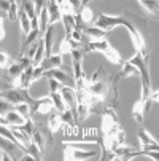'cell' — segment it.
I'll use <instances>...</instances> for the list:
<instances>
[{
	"label": "cell",
	"instance_id": "6da1fadb",
	"mask_svg": "<svg viewBox=\"0 0 159 161\" xmlns=\"http://www.w3.org/2000/svg\"><path fill=\"white\" fill-rule=\"evenodd\" d=\"M124 16H126V26L124 27L130 34V38H132L135 50H137V53L140 56H143L146 59L148 54H150L151 40H150V32H148L145 19L137 16V14H134V13H129V11H126Z\"/></svg>",
	"mask_w": 159,
	"mask_h": 161
},
{
	"label": "cell",
	"instance_id": "7a4b0ae2",
	"mask_svg": "<svg viewBox=\"0 0 159 161\" xmlns=\"http://www.w3.org/2000/svg\"><path fill=\"white\" fill-rule=\"evenodd\" d=\"M121 129L118 115L113 107H108L102 115V147H103V156L102 159H111V144L115 141L116 132Z\"/></svg>",
	"mask_w": 159,
	"mask_h": 161
},
{
	"label": "cell",
	"instance_id": "3957f363",
	"mask_svg": "<svg viewBox=\"0 0 159 161\" xmlns=\"http://www.w3.org/2000/svg\"><path fill=\"white\" fill-rule=\"evenodd\" d=\"M87 51H99L107 59H110V62H113V64H124L126 62L123 59V56L110 45L108 40H89L84 47V53H87Z\"/></svg>",
	"mask_w": 159,
	"mask_h": 161
},
{
	"label": "cell",
	"instance_id": "277c9868",
	"mask_svg": "<svg viewBox=\"0 0 159 161\" xmlns=\"http://www.w3.org/2000/svg\"><path fill=\"white\" fill-rule=\"evenodd\" d=\"M64 159L65 161H83L97 156V150H84L81 147H73L69 141H64Z\"/></svg>",
	"mask_w": 159,
	"mask_h": 161
},
{
	"label": "cell",
	"instance_id": "5b68a950",
	"mask_svg": "<svg viewBox=\"0 0 159 161\" xmlns=\"http://www.w3.org/2000/svg\"><path fill=\"white\" fill-rule=\"evenodd\" d=\"M0 96H2V99L8 101V102L13 104V105L24 104V102H27V104L32 105L34 101H35V99H32V97L29 96L27 89H22V88H8V89H3Z\"/></svg>",
	"mask_w": 159,
	"mask_h": 161
},
{
	"label": "cell",
	"instance_id": "8992f818",
	"mask_svg": "<svg viewBox=\"0 0 159 161\" xmlns=\"http://www.w3.org/2000/svg\"><path fill=\"white\" fill-rule=\"evenodd\" d=\"M96 27H100L103 31H111L118 26H126V16H116V14H99L96 22H94Z\"/></svg>",
	"mask_w": 159,
	"mask_h": 161
},
{
	"label": "cell",
	"instance_id": "52a82bcc",
	"mask_svg": "<svg viewBox=\"0 0 159 161\" xmlns=\"http://www.w3.org/2000/svg\"><path fill=\"white\" fill-rule=\"evenodd\" d=\"M45 77H48V78H54L57 80L61 85H65V86H72L77 89V81H75V77H73V72L72 74H65L62 69H51V70L48 72H45Z\"/></svg>",
	"mask_w": 159,
	"mask_h": 161
},
{
	"label": "cell",
	"instance_id": "ba28073f",
	"mask_svg": "<svg viewBox=\"0 0 159 161\" xmlns=\"http://www.w3.org/2000/svg\"><path fill=\"white\" fill-rule=\"evenodd\" d=\"M29 118H26L24 115H21L16 108H11L8 110L5 115H2L0 118V123L5 125V126H22Z\"/></svg>",
	"mask_w": 159,
	"mask_h": 161
},
{
	"label": "cell",
	"instance_id": "9c48e42d",
	"mask_svg": "<svg viewBox=\"0 0 159 161\" xmlns=\"http://www.w3.org/2000/svg\"><path fill=\"white\" fill-rule=\"evenodd\" d=\"M150 99H143L140 96V99L134 104V108H132V115H134V120L137 121L139 125H142L145 121V112L148 110L150 112Z\"/></svg>",
	"mask_w": 159,
	"mask_h": 161
},
{
	"label": "cell",
	"instance_id": "30bf717a",
	"mask_svg": "<svg viewBox=\"0 0 159 161\" xmlns=\"http://www.w3.org/2000/svg\"><path fill=\"white\" fill-rule=\"evenodd\" d=\"M53 108H56V105H54V101H53L51 96L41 97V99H35L34 104H32V110L35 113H41V115L50 113Z\"/></svg>",
	"mask_w": 159,
	"mask_h": 161
},
{
	"label": "cell",
	"instance_id": "8fae6325",
	"mask_svg": "<svg viewBox=\"0 0 159 161\" xmlns=\"http://www.w3.org/2000/svg\"><path fill=\"white\" fill-rule=\"evenodd\" d=\"M62 54L59 53V54H51V56H48V58H45L43 59V62L40 64V67L43 69V72H48V70H51V69H59V67H62Z\"/></svg>",
	"mask_w": 159,
	"mask_h": 161
},
{
	"label": "cell",
	"instance_id": "7c38bea8",
	"mask_svg": "<svg viewBox=\"0 0 159 161\" xmlns=\"http://www.w3.org/2000/svg\"><path fill=\"white\" fill-rule=\"evenodd\" d=\"M19 26H21V34L22 35H29L32 31V19L29 18V14L26 13L24 8H19Z\"/></svg>",
	"mask_w": 159,
	"mask_h": 161
},
{
	"label": "cell",
	"instance_id": "4fadbf2b",
	"mask_svg": "<svg viewBox=\"0 0 159 161\" xmlns=\"http://www.w3.org/2000/svg\"><path fill=\"white\" fill-rule=\"evenodd\" d=\"M139 2L153 19H159V0H139Z\"/></svg>",
	"mask_w": 159,
	"mask_h": 161
},
{
	"label": "cell",
	"instance_id": "5bb4252c",
	"mask_svg": "<svg viewBox=\"0 0 159 161\" xmlns=\"http://www.w3.org/2000/svg\"><path fill=\"white\" fill-rule=\"evenodd\" d=\"M62 126H64V121L61 118V113L59 112L57 113H51L50 115V120H48V129H50V132L51 134L53 132H57Z\"/></svg>",
	"mask_w": 159,
	"mask_h": 161
},
{
	"label": "cell",
	"instance_id": "9a60e30c",
	"mask_svg": "<svg viewBox=\"0 0 159 161\" xmlns=\"http://www.w3.org/2000/svg\"><path fill=\"white\" fill-rule=\"evenodd\" d=\"M48 10H50V26H53L57 21H62V14L57 2H48Z\"/></svg>",
	"mask_w": 159,
	"mask_h": 161
},
{
	"label": "cell",
	"instance_id": "2e32d148",
	"mask_svg": "<svg viewBox=\"0 0 159 161\" xmlns=\"http://www.w3.org/2000/svg\"><path fill=\"white\" fill-rule=\"evenodd\" d=\"M123 65H124L123 70L119 72V77H121V78H127V77H130V75H139V77H140L139 67L135 65V64H132L130 61H126Z\"/></svg>",
	"mask_w": 159,
	"mask_h": 161
},
{
	"label": "cell",
	"instance_id": "e0dca14e",
	"mask_svg": "<svg viewBox=\"0 0 159 161\" xmlns=\"http://www.w3.org/2000/svg\"><path fill=\"white\" fill-rule=\"evenodd\" d=\"M38 19H40V32H41V35H45L46 31H48V26H50V10H48V5L41 10Z\"/></svg>",
	"mask_w": 159,
	"mask_h": 161
},
{
	"label": "cell",
	"instance_id": "ac0fdd59",
	"mask_svg": "<svg viewBox=\"0 0 159 161\" xmlns=\"http://www.w3.org/2000/svg\"><path fill=\"white\" fill-rule=\"evenodd\" d=\"M62 22H64L65 35H70V34H72V31L77 27V16H73V14L62 16Z\"/></svg>",
	"mask_w": 159,
	"mask_h": 161
},
{
	"label": "cell",
	"instance_id": "d6986e66",
	"mask_svg": "<svg viewBox=\"0 0 159 161\" xmlns=\"http://www.w3.org/2000/svg\"><path fill=\"white\" fill-rule=\"evenodd\" d=\"M41 32H40V27H32V31H30V34L27 35V38H26V42L22 43V51H26L30 45H34V43H37L38 42V35H40Z\"/></svg>",
	"mask_w": 159,
	"mask_h": 161
},
{
	"label": "cell",
	"instance_id": "ffe728a7",
	"mask_svg": "<svg viewBox=\"0 0 159 161\" xmlns=\"http://www.w3.org/2000/svg\"><path fill=\"white\" fill-rule=\"evenodd\" d=\"M137 136H139V141H140V145H153V144H159L154 137L146 131V129H139V132H137Z\"/></svg>",
	"mask_w": 159,
	"mask_h": 161
},
{
	"label": "cell",
	"instance_id": "44dd1931",
	"mask_svg": "<svg viewBox=\"0 0 159 161\" xmlns=\"http://www.w3.org/2000/svg\"><path fill=\"white\" fill-rule=\"evenodd\" d=\"M91 113H93V108H91L89 104L78 102V108H77V118L78 120H86Z\"/></svg>",
	"mask_w": 159,
	"mask_h": 161
},
{
	"label": "cell",
	"instance_id": "7402d4cb",
	"mask_svg": "<svg viewBox=\"0 0 159 161\" xmlns=\"http://www.w3.org/2000/svg\"><path fill=\"white\" fill-rule=\"evenodd\" d=\"M32 144H34V145H37L40 152H43V150H45V144H46V139H45V134H43V131H41V129H37V131H35V134L32 136Z\"/></svg>",
	"mask_w": 159,
	"mask_h": 161
},
{
	"label": "cell",
	"instance_id": "603a6c76",
	"mask_svg": "<svg viewBox=\"0 0 159 161\" xmlns=\"http://www.w3.org/2000/svg\"><path fill=\"white\" fill-rule=\"evenodd\" d=\"M77 18H80V19L84 22V24L87 26V24H91V22H93V19H94V13H93V10H91L87 5H84L83 10L80 11V14H78Z\"/></svg>",
	"mask_w": 159,
	"mask_h": 161
},
{
	"label": "cell",
	"instance_id": "cb8c5ba5",
	"mask_svg": "<svg viewBox=\"0 0 159 161\" xmlns=\"http://www.w3.org/2000/svg\"><path fill=\"white\" fill-rule=\"evenodd\" d=\"M13 64H14V61L10 58V54L5 50L0 51V67H2V70H8Z\"/></svg>",
	"mask_w": 159,
	"mask_h": 161
},
{
	"label": "cell",
	"instance_id": "d4e9b609",
	"mask_svg": "<svg viewBox=\"0 0 159 161\" xmlns=\"http://www.w3.org/2000/svg\"><path fill=\"white\" fill-rule=\"evenodd\" d=\"M11 8V0H2L0 2V19H7Z\"/></svg>",
	"mask_w": 159,
	"mask_h": 161
},
{
	"label": "cell",
	"instance_id": "484cf974",
	"mask_svg": "<svg viewBox=\"0 0 159 161\" xmlns=\"http://www.w3.org/2000/svg\"><path fill=\"white\" fill-rule=\"evenodd\" d=\"M59 10H61V14H62V16H67V14H73V16H77L73 7H72L69 2H67V0H64L62 3H59Z\"/></svg>",
	"mask_w": 159,
	"mask_h": 161
},
{
	"label": "cell",
	"instance_id": "4316f807",
	"mask_svg": "<svg viewBox=\"0 0 159 161\" xmlns=\"http://www.w3.org/2000/svg\"><path fill=\"white\" fill-rule=\"evenodd\" d=\"M14 108H16L21 115H24L26 118H30V110H32V105H30V104H27V102L18 104V105H14Z\"/></svg>",
	"mask_w": 159,
	"mask_h": 161
},
{
	"label": "cell",
	"instance_id": "83f0119b",
	"mask_svg": "<svg viewBox=\"0 0 159 161\" xmlns=\"http://www.w3.org/2000/svg\"><path fill=\"white\" fill-rule=\"evenodd\" d=\"M16 18H19V7H18V3H16V0H11V8H10L8 19H10V21H14Z\"/></svg>",
	"mask_w": 159,
	"mask_h": 161
},
{
	"label": "cell",
	"instance_id": "f1b7e54d",
	"mask_svg": "<svg viewBox=\"0 0 159 161\" xmlns=\"http://www.w3.org/2000/svg\"><path fill=\"white\" fill-rule=\"evenodd\" d=\"M67 2H69V3L73 7V10H75V14H77V16L80 14V11H81V10H83V7H84V5H83V0H67Z\"/></svg>",
	"mask_w": 159,
	"mask_h": 161
},
{
	"label": "cell",
	"instance_id": "f546056e",
	"mask_svg": "<svg viewBox=\"0 0 159 161\" xmlns=\"http://www.w3.org/2000/svg\"><path fill=\"white\" fill-rule=\"evenodd\" d=\"M140 153H142L143 156H148V158L154 159V161H159V152H154V150H142Z\"/></svg>",
	"mask_w": 159,
	"mask_h": 161
},
{
	"label": "cell",
	"instance_id": "4dcf8cb0",
	"mask_svg": "<svg viewBox=\"0 0 159 161\" xmlns=\"http://www.w3.org/2000/svg\"><path fill=\"white\" fill-rule=\"evenodd\" d=\"M115 141H116V142H119V144H126V134H124L123 128L116 132V136H115Z\"/></svg>",
	"mask_w": 159,
	"mask_h": 161
},
{
	"label": "cell",
	"instance_id": "1f68e13d",
	"mask_svg": "<svg viewBox=\"0 0 159 161\" xmlns=\"http://www.w3.org/2000/svg\"><path fill=\"white\" fill-rule=\"evenodd\" d=\"M150 102L153 104H159V89L157 91H153L151 96H150Z\"/></svg>",
	"mask_w": 159,
	"mask_h": 161
},
{
	"label": "cell",
	"instance_id": "d6a6232c",
	"mask_svg": "<svg viewBox=\"0 0 159 161\" xmlns=\"http://www.w3.org/2000/svg\"><path fill=\"white\" fill-rule=\"evenodd\" d=\"M0 38H5V27H3V19H0Z\"/></svg>",
	"mask_w": 159,
	"mask_h": 161
},
{
	"label": "cell",
	"instance_id": "836d02e7",
	"mask_svg": "<svg viewBox=\"0 0 159 161\" xmlns=\"http://www.w3.org/2000/svg\"><path fill=\"white\" fill-rule=\"evenodd\" d=\"M48 2H56V0H48Z\"/></svg>",
	"mask_w": 159,
	"mask_h": 161
}]
</instances>
